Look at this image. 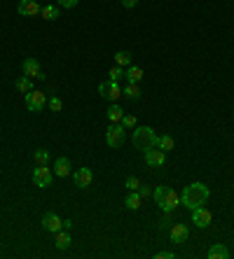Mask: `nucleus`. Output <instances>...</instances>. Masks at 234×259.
Listing matches in <instances>:
<instances>
[{
  "instance_id": "obj_1",
  "label": "nucleus",
  "mask_w": 234,
  "mask_h": 259,
  "mask_svg": "<svg viewBox=\"0 0 234 259\" xmlns=\"http://www.w3.org/2000/svg\"><path fill=\"white\" fill-rule=\"evenodd\" d=\"M211 196V191L209 187L204 182H192V184H187L185 189H183V194H180V203L185 208H190V210H195V208L204 206L206 201H209Z\"/></svg>"
},
{
  "instance_id": "obj_2",
  "label": "nucleus",
  "mask_w": 234,
  "mask_h": 259,
  "mask_svg": "<svg viewBox=\"0 0 234 259\" xmlns=\"http://www.w3.org/2000/svg\"><path fill=\"white\" fill-rule=\"evenodd\" d=\"M152 194H155L157 206L162 208V210H164L166 215L171 213L173 208H176V206L180 203V196L171 189V187H155V191H152Z\"/></svg>"
},
{
  "instance_id": "obj_3",
  "label": "nucleus",
  "mask_w": 234,
  "mask_h": 259,
  "mask_svg": "<svg viewBox=\"0 0 234 259\" xmlns=\"http://www.w3.org/2000/svg\"><path fill=\"white\" fill-rule=\"evenodd\" d=\"M133 145L138 147V150H150V147L157 145V133L155 129H150V126H133Z\"/></svg>"
},
{
  "instance_id": "obj_4",
  "label": "nucleus",
  "mask_w": 234,
  "mask_h": 259,
  "mask_svg": "<svg viewBox=\"0 0 234 259\" xmlns=\"http://www.w3.org/2000/svg\"><path fill=\"white\" fill-rule=\"evenodd\" d=\"M126 140V129L122 124H110L108 131H106V143L110 147H122Z\"/></svg>"
},
{
  "instance_id": "obj_5",
  "label": "nucleus",
  "mask_w": 234,
  "mask_h": 259,
  "mask_svg": "<svg viewBox=\"0 0 234 259\" xmlns=\"http://www.w3.org/2000/svg\"><path fill=\"white\" fill-rule=\"evenodd\" d=\"M99 93H101V98L113 100V103H117V100L122 98V89H119V84L113 82V80H106V82L99 84Z\"/></svg>"
},
{
  "instance_id": "obj_6",
  "label": "nucleus",
  "mask_w": 234,
  "mask_h": 259,
  "mask_svg": "<svg viewBox=\"0 0 234 259\" xmlns=\"http://www.w3.org/2000/svg\"><path fill=\"white\" fill-rule=\"evenodd\" d=\"M52 180H54V173L45 166H38L35 171H33V182H35V187H42V189H47V187H52Z\"/></svg>"
},
{
  "instance_id": "obj_7",
  "label": "nucleus",
  "mask_w": 234,
  "mask_h": 259,
  "mask_svg": "<svg viewBox=\"0 0 234 259\" xmlns=\"http://www.w3.org/2000/svg\"><path fill=\"white\" fill-rule=\"evenodd\" d=\"M21 68H23V75L31 77V80H45V75H42V66H40L38 59H33V56L23 59Z\"/></svg>"
},
{
  "instance_id": "obj_8",
  "label": "nucleus",
  "mask_w": 234,
  "mask_h": 259,
  "mask_svg": "<svg viewBox=\"0 0 234 259\" xmlns=\"http://www.w3.org/2000/svg\"><path fill=\"white\" fill-rule=\"evenodd\" d=\"M45 103H47V96L42 91H28L26 93V107L31 110V112H40L42 107H45Z\"/></svg>"
},
{
  "instance_id": "obj_9",
  "label": "nucleus",
  "mask_w": 234,
  "mask_h": 259,
  "mask_svg": "<svg viewBox=\"0 0 234 259\" xmlns=\"http://www.w3.org/2000/svg\"><path fill=\"white\" fill-rule=\"evenodd\" d=\"M211 220H213V215H211V210H206L204 206H199V208L192 210V224H195V227L206 229L211 224Z\"/></svg>"
},
{
  "instance_id": "obj_10",
  "label": "nucleus",
  "mask_w": 234,
  "mask_h": 259,
  "mask_svg": "<svg viewBox=\"0 0 234 259\" xmlns=\"http://www.w3.org/2000/svg\"><path fill=\"white\" fill-rule=\"evenodd\" d=\"M42 229L45 231H49V234H56V231H61L63 229V222H61V217L56 213H45V217H42Z\"/></svg>"
},
{
  "instance_id": "obj_11",
  "label": "nucleus",
  "mask_w": 234,
  "mask_h": 259,
  "mask_svg": "<svg viewBox=\"0 0 234 259\" xmlns=\"http://www.w3.org/2000/svg\"><path fill=\"white\" fill-rule=\"evenodd\" d=\"M94 175H92V168H78L75 173H73V182H75V187H80V189H87L89 184H92Z\"/></svg>"
},
{
  "instance_id": "obj_12",
  "label": "nucleus",
  "mask_w": 234,
  "mask_h": 259,
  "mask_svg": "<svg viewBox=\"0 0 234 259\" xmlns=\"http://www.w3.org/2000/svg\"><path fill=\"white\" fill-rule=\"evenodd\" d=\"M169 236H171L173 243H187V238H190V229H187V224H171V229H169Z\"/></svg>"
},
{
  "instance_id": "obj_13",
  "label": "nucleus",
  "mask_w": 234,
  "mask_h": 259,
  "mask_svg": "<svg viewBox=\"0 0 234 259\" xmlns=\"http://www.w3.org/2000/svg\"><path fill=\"white\" fill-rule=\"evenodd\" d=\"M145 164L148 166H164V161H166V152H162L159 147H150V150H145Z\"/></svg>"
},
{
  "instance_id": "obj_14",
  "label": "nucleus",
  "mask_w": 234,
  "mask_h": 259,
  "mask_svg": "<svg viewBox=\"0 0 234 259\" xmlns=\"http://www.w3.org/2000/svg\"><path fill=\"white\" fill-rule=\"evenodd\" d=\"M16 12H19L21 16H38L40 12H42V7H40L35 0H21L19 7H16Z\"/></svg>"
},
{
  "instance_id": "obj_15",
  "label": "nucleus",
  "mask_w": 234,
  "mask_h": 259,
  "mask_svg": "<svg viewBox=\"0 0 234 259\" xmlns=\"http://www.w3.org/2000/svg\"><path fill=\"white\" fill-rule=\"evenodd\" d=\"M54 173L59 177H68L73 171H70V159L68 157H59V159L54 161Z\"/></svg>"
},
{
  "instance_id": "obj_16",
  "label": "nucleus",
  "mask_w": 234,
  "mask_h": 259,
  "mask_svg": "<svg viewBox=\"0 0 234 259\" xmlns=\"http://www.w3.org/2000/svg\"><path fill=\"white\" fill-rule=\"evenodd\" d=\"M54 245H56V250H68L70 245H73V238H70L68 229H61V231H56Z\"/></svg>"
},
{
  "instance_id": "obj_17",
  "label": "nucleus",
  "mask_w": 234,
  "mask_h": 259,
  "mask_svg": "<svg viewBox=\"0 0 234 259\" xmlns=\"http://www.w3.org/2000/svg\"><path fill=\"white\" fill-rule=\"evenodd\" d=\"M230 257V250H227L225 243H213L209 248V259H227Z\"/></svg>"
},
{
  "instance_id": "obj_18",
  "label": "nucleus",
  "mask_w": 234,
  "mask_h": 259,
  "mask_svg": "<svg viewBox=\"0 0 234 259\" xmlns=\"http://www.w3.org/2000/svg\"><path fill=\"white\" fill-rule=\"evenodd\" d=\"M124 77L129 84H138L140 80H143V68H140V66H129V68L124 70Z\"/></svg>"
},
{
  "instance_id": "obj_19",
  "label": "nucleus",
  "mask_w": 234,
  "mask_h": 259,
  "mask_svg": "<svg viewBox=\"0 0 234 259\" xmlns=\"http://www.w3.org/2000/svg\"><path fill=\"white\" fill-rule=\"evenodd\" d=\"M124 206L129 208V210H138V208H140V194H138V189H136V191H129V194H126Z\"/></svg>"
},
{
  "instance_id": "obj_20",
  "label": "nucleus",
  "mask_w": 234,
  "mask_h": 259,
  "mask_svg": "<svg viewBox=\"0 0 234 259\" xmlns=\"http://www.w3.org/2000/svg\"><path fill=\"white\" fill-rule=\"evenodd\" d=\"M40 14H42V19H47V21H54V19H59L61 9H59V5H45Z\"/></svg>"
},
{
  "instance_id": "obj_21",
  "label": "nucleus",
  "mask_w": 234,
  "mask_h": 259,
  "mask_svg": "<svg viewBox=\"0 0 234 259\" xmlns=\"http://www.w3.org/2000/svg\"><path fill=\"white\" fill-rule=\"evenodd\" d=\"M122 117H124V110L117 105V103L108 107V119H110L113 124H119V122H122Z\"/></svg>"
},
{
  "instance_id": "obj_22",
  "label": "nucleus",
  "mask_w": 234,
  "mask_h": 259,
  "mask_svg": "<svg viewBox=\"0 0 234 259\" xmlns=\"http://www.w3.org/2000/svg\"><path fill=\"white\" fill-rule=\"evenodd\" d=\"M173 138L171 136H157V145L155 147H159L162 152H169V150H173Z\"/></svg>"
},
{
  "instance_id": "obj_23",
  "label": "nucleus",
  "mask_w": 234,
  "mask_h": 259,
  "mask_svg": "<svg viewBox=\"0 0 234 259\" xmlns=\"http://www.w3.org/2000/svg\"><path fill=\"white\" fill-rule=\"evenodd\" d=\"M14 86H16V89H19V91H21V93L33 91V82H31V77H26V75H21V77H19Z\"/></svg>"
},
{
  "instance_id": "obj_24",
  "label": "nucleus",
  "mask_w": 234,
  "mask_h": 259,
  "mask_svg": "<svg viewBox=\"0 0 234 259\" xmlns=\"http://www.w3.org/2000/svg\"><path fill=\"white\" fill-rule=\"evenodd\" d=\"M122 96H126L129 100H138L140 98L138 84H126V89H122Z\"/></svg>"
},
{
  "instance_id": "obj_25",
  "label": "nucleus",
  "mask_w": 234,
  "mask_h": 259,
  "mask_svg": "<svg viewBox=\"0 0 234 259\" xmlns=\"http://www.w3.org/2000/svg\"><path fill=\"white\" fill-rule=\"evenodd\" d=\"M115 63L119 68H129L131 66V54L129 52H117L115 54Z\"/></svg>"
},
{
  "instance_id": "obj_26",
  "label": "nucleus",
  "mask_w": 234,
  "mask_h": 259,
  "mask_svg": "<svg viewBox=\"0 0 234 259\" xmlns=\"http://www.w3.org/2000/svg\"><path fill=\"white\" fill-rule=\"evenodd\" d=\"M33 159H35V164H38V166H45L47 161H49V152L40 147V150H35V154H33Z\"/></svg>"
},
{
  "instance_id": "obj_27",
  "label": "nucleus",
  "mask_w": 234,
  "mask_h": 259,
  "mask_svg": "<svg viewBox=\"0 0 234 259\" xmlns=\"http://www.w3.org/2000/svg\"><path fill=\"white\" fill-rule=\"evenodd\" d=\"M122 77H124V68H119V66H115V68H110L108 80H113V82H119Z\"/></svg>"
},
{
  "instance_id": "obj_28",
  "label": "nucleus",
  "mask_w": 234,
  "mask_h": 259,
  "mask_svg": "<svg viewBox=\"0 0 234 259\" xmlns=\"http://www.w3.org/2000/svg\"><path fill=\"white\" fill-rule=\"evenodd\" d=\"M119 124H122L124 129H133V126H136V117H133V114H124Z\"/></svg>"
},
{
  "instance_id": "obj_29",
  "label": "nucleus",
  "mask_w": 234,
  "mask_h": 259,
  "mask_svg": "<svg viewBox=\"0 0 234 259\" xmlns=\"http://www.w3.org/2000/svg\"><path fill=\"white\" fill-rule=\"evenodd\" d=\"M47 103H49V107H52V112H61V107H63L61 98H56V96H52V98L47 100Z\"/></svg>"
},
{
  "instance_id": "obj_30",
  "label": "nucleus",
  "mask_w": 234,
  "mask_h": 259,
  "mask_svg": "<svg viewBox=\"0 0 234 259\" xmlns=\"http://www.w3.org/2000/svg\"><path fill=\"white\" fill-rule=\"evenodd\" d=\"M126 187H129V191H136V189H138V187H140V182H138V177H133V175H129V177H126Z\"/></svg>"
},
{
  "instance_id": "obj_31",
  "label": "nucleus",
  "mask_w": 234,
  "mask_h": 259,
  "mask_svg": "<svg viewBox=\"0 0 234 259\" xmlns=\"http://www.w3.org/2000/svg\"><path fill=\"white\" fill-rule=\"evenodd\" d=\"M59 2V7H66V9H73L75 5H78L80 0H56Z\"/></svg>"
},
{
  "instance_id": "obj_32",
  "label": "nucleus",
  "mask_w": 234,
  "mask_h": 259,
  "mask_svg": "<svg viewBox=\"0 0 234 259\" xmlns=\"http://www.w3.org/2000/svg\"><path fill=\"white\" fill-rule=\"evenodd\" d=\"M138 194H140V198H145V196H150V194H152V189H150L148 184H140V187H138Z\"/></svg>"
},
{
  "instance_id": "obj_33",
  "label": "nucleus",
  "mask_w": 234,
  "mask_h": 259,
  "mask_svg": "<svg viewBox=\"0 0 234 259\" xmlns=\"http://www.w3.org/2000/svg\"><path fill=\"white\" fill-rule=\"evenodd\" d=\"M173 257H176L173 252H157L155 255V259H173Z\"/></svg>"
},
{
  "instance_id": "obj_34",
  "label": "nucleus",
  "mask_w": 234,
  "mask_h": 259,
  "mask_svg": "<svg viewBox=\"0 0 234 259\" xmlns=\"http://www.w3.org/2000/svg\"><path fill=\"white\" fill-rule=\"evenodd\" d=\"M122 5H124V7H136V5H138V0H122Z\"/></svg>"
},
{
  "instance_id": "obj_35",
  "label": "nucleus",
  "mask_w": 234,
  "mask_h": 259,
  "mask_svg": "<svg viewBox=\"0 0 234 259\" xmlns=\"http://www.w3.org/2000/svg\"><path fill=\"white\" fill-rule=\"evenodd\" d=\"M159 227H169V229H171V222H169V217H164V220L159 222Z\"/></svg>"
}]
</instances>
